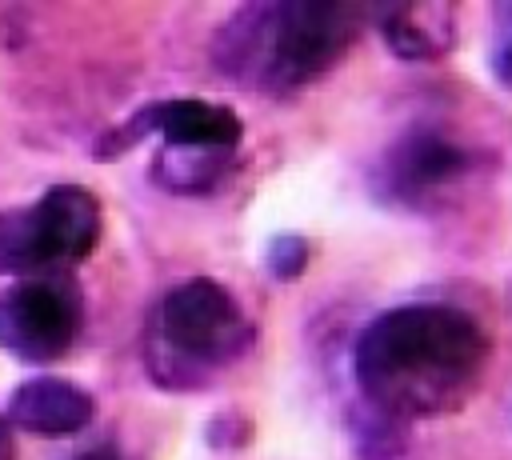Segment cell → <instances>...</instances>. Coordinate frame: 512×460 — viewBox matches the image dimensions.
Instances as JSON below:
<instances>
[{
  "instance_id": "obj_1",
  "label": "cell",
  "mask_w": 512,
  "mask_h": 460,
  "mask_svg": "<svg viewBox=\"0 0 512 460\" xmlns=\"http://www.w3.org/2000/svg\"><path fill=\"white\" fill-rule=\"evenodd\" d=\"M488 360L480 324L448 304L380 312L356 340L352 372L364 400L384 416H440L460 408Z\"/></svg>"
},
{
  "instance_id": "obj_2",
  "label": "cell",
  "mask_w": 512,
  "mask_h": 460,
  "mask_svg": "<svg viewBox=\"0 0 512 460\" xmlns=\"http://www.w3.org/2000/svg\"><path fill=\"white\" fill-rule=\"evenodd\" d=\"M372 8L336 0L256 4L232 16L216 40V60L232 80L292 92L320 80L360 36Z\"/></svg>"
},
{
  "instance_id": "obj_3",
  "label": "cell",
  "mask_w": 512,
  "mask_h": 460,
  "mask_svg": "<svg viewBox=\"0 0 512 460\" xmlns=\"http://www.w3.org/2000/svg\"><path fill=\"white\" fill-rule=\"evenodd\" d=\"M100 240V204L80 184H52L32 204L0 212V276H60Z\"/></svg>"
},
{
  "instance_id": "obj_4",
  "label": "cell",
  "mask_w": 512,
  "mask_h": 460,
  "mask_svg": "<svg viewBox=\"0 0 512 460\" xmlns=\"http://www.w3.org/2000/svg\"><path fill=\"white\" fill-rule=\"evenodd\" d=\"M244 344L248 320L216 280L196 276L164 292L156 308V348L176 364L172 384L200 380L204 372L236 360Z\"/></svg>"
},
{
  "instance_id": "obj_5",
  "label": "cell",
  "mask_w": 512,
  "mask_h": 460,
  "mask_svg": "<svg viewBox=\"0 0 512 460\" xmlns=\"http://www.w3.org/2000/svg\"><path fill=\"white\" fill-rule=\"evenodd\" d=\"M80 316V296L64 276L16 280L0 292V348L24 364H52L76 344Z\"/></svg>"
},
{
  "instance_id": "obj_6",
  "label": "cell",
  "mask_w": 512,
  "mask_h": 460,
  "mask_svg": "<svg viewBox=\"0 0 512 460\" xmlns=\"http://www.w3.org/2000/svg\"><path fill=\"white\" fill-rule=\"evenodd\" d=\"M240 116L224 104L212 100H196V96H172V100H156L148 108H140L132 120H124L120 128H112L100 140V156H116L124 148H132L144 136H160L164 148H212V152H236L240 144Z\"/></svg>"
},
{
  "instance_id": "obj_7",
  "label": "cell",
  "mask_w": 512,
  "mask_h": 460,
  "mask_svg": "<svg viewBox=\"0 0 512 460\" xmlns=\"http://www.w3.org/2000/svg\"><path fill=\"white\" fill-rule=\"evenodd\" d=\"M96 416V400L60 376H36L24 380L8 400V424L32 432V436H72L88 428Z\"/></svg>"
},
{
  "instance_id": "obj_8",
  "label": "cell",
  "mask_w": 512,
  "mask_h": 460,
  "mask_svg": "<svg viewBox=\"0 0 512 460\" xmlns=\"http://www.w3.org/2000/svg\"><path fill=\"white\" fill-rule=\"evenodd\" d=\"M380 36L400 60H440L456 44V8L444 0L392 4L376 12Z\"/></svg>"
},
{
  "instance_id": "obj_9",
  "label": "cell",
  "mask_w": 512,
  "mask_h": 460,
  "mask_svg": "<svg viewBox=\"0 0 512 460\" xmlns=\"http://www.w3.org/2000/svg\"><path fill=\"white\" fill-rule=\"evenodd\" d=\"M464 168H468V156L456 144H448L444 136L416 132L400 140L396 152L388 156V188L400 200H424L448 188Z\"/></svg>"
},
{
  "instance_id": "obj_10",
  "label": "cell",
  "mask_w": 512,
  "mask_h": 460,
  "mask_svg": "<svg viewBox=\"0 0 512 460\" xmlns=\"http://www.w3.org/2000/svg\"><path fill=\"white\" fill-rule=\"evenodd\" d=\"M232 164V152L212 148H160L156 156V180L172 192H208L224 168Z\"/></svg>"
},
{
  "instance_id": "obj_11",
  "label": "cell",
  "mask_w": 512,
  "mask_h": 460,
  "mask_svg": "<svg viewBox=\"0 0 512 460\" xmlns=\"http://www.w3.org/2000/svg\"><path fill=\"white\" fill-rule=\"evenodd\" d=\"M304 252H308V248H304V244H300L296 236H280V240L272 244L268 268H272V272H276L280 280H292V276H296V272L304 268V260H308Z\"/></svg>"
},
{
  "instance_id": "obj_12",
  "label": "cell",
  "mask_w": 512,
  "mask_h": 460,
  "mask_svg": "<svg viewBox=\"0 0 512 460\" xmlns=\"http://www.w3.org/2000/svg\"><path fill=\"white\" fill-rule=\"evenodd\" d=\"M0 460H16V440H12L8 416H0Z\"/></svg>"
},
{
  "instance_id": "obj_13",
  "label": "cell",
  "mask_w": 512,
  "mask_h": 460,
  "mask_svg": "<svg viewBox=\"0 0 512 460\" xmlns=\"http://www.w3.org/2000/svg\"><path fill=\"white\" fill-rule=\"evenodd\" d=\"M496 72H500V80H504V84H512V40H508V48H504V56H500Z\"/></svg>"
},
{
  "instance_id": "obj_14",
  "label": "cell",
  "mask_w": 512,
  "mask_h": 460,
  "mask_svg": "<svg viewBox=\"0 0 512 460\" xmlns=\"http://www.w3.org/2000/svg\"><path fill=\"white\" fill-rule=\"evenodd\" d=\"M76 460H116V452H108V448H92V452H84V456H76Z\"/></svg>"
}]
</instances>
